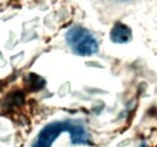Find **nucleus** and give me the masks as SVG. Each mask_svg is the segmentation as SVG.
Segmentation results:
<instances>
[{"instance_id": "nucleus-3", "label": "nucleus", "mask_w": 157, "mask_h": 147, "mask_svg": "<svg viewBox=\"0 0 157 147\" xmlns=\"http://www.w3.org/2000/svg\"><path fill=\"white\" fill-rule=\"evenodd\" d=\"M132 30L128 25L117 22L114 24L111 32H110V39L115 43H127L132 40Z\"/></svg>"}, {"instance_id": "nucleus-4", "label": "nucleus", "mask_w": 157, "mask_h": 147, "mask_svg": "<svg viewBox=\"0 0 157 147\" xmlns=\"http://www.w3.org/2000/svg\"><path fill=\"white\" fill-rule=\"evenodd\" d=\"M140 147H146V146H145V144H143V145H141Z\"/></svg>"}, {"instance_id": "nucleus-2", "label": "nucleus", "mask_w": 157, "mask_h": 147, "mask_svg": "<svg viewBox=\"0 0 157 147\" xmlns=\"http://www.w3.org/2000/svg\"><path fill=\"white\" fill-rule=\"evenodd\" d=\"M65 40L67 43L73 50V52L78 55L90 57L98 53L99 51V42L97 37L88 29L81 25L71 27L67 32Z\"/></svg>"}, {"instance_id": "nucleus-1", "label": "nucleus", "mask_w": 157, "mask_h": 147, "mask_svg": "<svg viewBox=\"0 0 157 147\" xmlns=\"http://www.w3.org/2000/svg\"><path fill=\"white\" fill-rule=\"evenodd\" d=\"M67 131L74 145H91L90 134L78 121H57L48 123L41 129L32 147H51L59 135Z\"/></svg>"}]
</instances>
